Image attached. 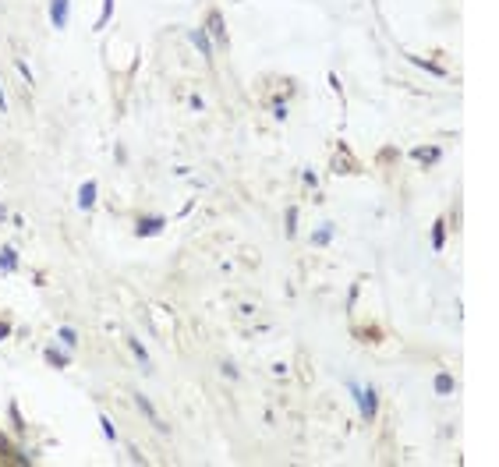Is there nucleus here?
Listing matches in <instances>:
<instances>
[{"label":"nucleus","instance_id":"nucleus-1","mask_svg":"<svg viewBox=\"0 0 499 467\" xmlns=\"http://www.w3.org/2000/svg\"><path fill=\"white\" fill-rule=\"evenodd\" d=\"M68 4H71V0H53V4H50V21H53L57 28L68 25Z\"/></svg>","mask_w":499,"mask_h":467},{"label":"nucleus","instance_id":"nucleus-2","mask_svg":"<svg viewBox=\"0 0 499 467\" xmlns=\"http://www.w3.org/2000/svg\"><path fill=\"white\" fill-rule=\"evenodd\" d=\"M78 206H81V209H92V206H96V181H85V184L78 188Z\"/></svg>","mask_w":499,"mask_h":467},{"label":"nucleus","instance_id":"nucleus-3","mask_svg":"<svg viewBox=\"0 0 499 467\" xmlns=\"http://www.w3.org/2000/svg\"><path fill=\"white\" fill-rule=\"evenodd\" d=\"M357 400H361V414H365V418H375V389H372V386L361 389Z\"/></svg>","mask_w":499,"mask_h":467},{"label":"nucleus","instance_id":"nucleus-4","mask_svg":"<svg viewBox=\"0 0 499 467\" xmlns=\"http://www.w3.org/2000/svg\"><path fill=\"white\" fill-rule=\"evenodd\" d=\"M191 43L202 50V57H206V61L213 57V46H209V36H206V28H191Z\"/></svg>","mask_w":499,"mask_h":467},{"label":"nucleus","instance_id":"nucleus-5","mask_svg":"<svg viewBox=\"0 0 499 467\" xmlns=\"http://www.w3.org/2000/svg\"><path fill=\"white\" fill-rule=\"evenodd\" d=\"M135 400H138V407H142V414H145V418H149V421H152V425H156L159 432H167V425L159 421V414H156V407H152V403H149L145 396H135Z\"/></svg>","mask_w":499,"mask_h":467},{"label":"nucleus","instance_id":"nucleus-6","mask_svg":"<svg viewBox=\"0 0 499 467\" xmlns=\"http://www.w3.org/2000/svg\"><path fill=\"white\" fill-rule=\"evenodd\" d=\"M0 269H4V273H14V269H18L14 248H4V251H0Z\"/></svg>","mask_w":499,"mask_h":467},{"label":"nucleus","instance_id":"nucleus-7","mask_svg":"<svg viewBox=\"0 0 499 467\" xmlns=\"http://www.w3.org/2000/svg\"><path fill=\"white\" fill-rule=\"evenodd\" d=\"M159 227H163V220H159V216H152V220H142V223H138V237H149V234H156L159 230Z\"/></svg>","mask_w":499,"mask_h":467},{"label":"nucleus","instance_id":"nucleus-8","mask_svg":"<svg viewBox=\"0 0 499 467\" xmlns=\"http://www.w3.org/2000/svg\"><path fill=\"white\" fill-rule=\"evenodd\" d=\"M209 32H213L216 39H223V18H219V11L209 14Z\"/></svg>","mask_w":499,"mask_h":467},{"label":"nucleus","instance_id":"nucleus-9","mask_svg":"<svg viewBox=\"0 0 499 467\" xmlns=\"http://www.w3.org/2000/svg\"><path fill=\"white\" fill-rule=\"evenodd\" d=\"M128 343H131V351H135V358L142 361V368H149V354H145V347L138 343V340H128Z\"/></svg>","mask_w":499,"mask_h":467},{"label":"nucleus","instance_id":"nucleus-10","mask_svg":"<svg viewBox=\"0 0 499 467\" xmlns=\"http://www.w3.org/2000/svg\"><path fill=\"white\" fill-rule=\"evenodd\" d=\"M46 361H50V365H57V368H64V365H68V354H57V351L50 347V351H46Z\"/></svg>","mask_w":499,"mask_h":467},{"label":"nucleus","instance_id":"nucleus-11","mask_svg":"<svg viewBox=\"0 0 499 467\" xmlns=\"http://www.w3.org/2000/svg\"><path fill=\"white\" fill-rule=\"evenodd\" d=\"M110 11H114V0H103V14H99V21H96V28H103V25L110 21Z\"/></svg>","mask_w":499,"mask_h":467},{"label":"nucleus","instance_id":"nucleus-12","mask_svg":"<svg viewBox=\"0 0 499 467\" xmlns=\"http://www.w3.org/2000/svg\"><path fill=\"white\" fill-rule=\"evenodd\" d=\"M99 425H103V435H106V439H117V432H114V425H110L106 414H99Z\"/></svg>","mask_w":499,"mask_h":467},{"label":"nucleus","instance_id":"nucleus-13","mask_svg":"<svg viewBox=\"0 0 499 467\" xmlns=\"http://www.w3.org/2000/svg\"><path fill=\"white\" fill-rule=\"evenodd\" d=\"M61 340H64L68 347H74V343H78V336H74V329H71V326H64V329H61Z\"/></svg>","mask_w":499,"mask_h":467},{"label":"nucleus","instance_id":"nucleus-14","mask_svg":"<svg viewBox=\"0 0 499 467\" xmlns=\"http://www.w3.org/2000/svg\"><path fill=\"white\" fill-rule=\"evenodd\" d=\"M435 389H439V393H450V389H453V379H450V375H439V379H435Z\"/></svg>","mask_w":499,"mask_h":467},{"label":"nucleus","instance_id":"nucleus-15","mask_svg":"<svg viewBox=\"0 0 499 467\" xmlns=\"http://www.w3.org/2000/svg\"><path fill=\"white\" fill-rule=\"evenodd\" d=\"M442 241H446V230H442V223H435V234H432V244H435V248H442Z\"/></svg>","mask_w":499,"mask_h":467},{"label":"nucleus","instance_id":"nucleus-16","mask_svg":"<svg viewBox=\"0 0 499 467\" xmlns=\"http://www.w3.org/2000/svg\"><path fill=\"white\" fill-rule=\"evenodd\" d=\"M329 234H333V230H329V227H326V230H319V234H315V237H312V241H315V244H326V241H329Z\"/></svg>","mask_w":499,"mask_h":467},{"label":"nucleus","instance_id":"nucleus-17","mask_svg":"<svg viewBox=\"0 0 499 467\" xmlns=\"http://www.w3.org/2000/svg\"><path fill=\"white\" fill-rule=\"evenodd\" d=\"M14 64H18V71H21V75L29 78V85H32V71H29V64H25V61H14Z\"/></svg>","mask_w":499,"mask_h":467},{"label":"nucleus","instance_id":"nucleus-18","mask_svg":"<svg viewBox=\"0 0 499 467\" xmlns=\"http://www.w3.org/2000/svg\"><path fill=\"white\" fill-rule=\"evenodd\" d=\"M7 333H11V326H7V322H0V340H4Z\"/></svg>","mask_w":499,"mask_h":467},{"label":"nucleus","instance_id":"nucleus-19","mask_svg":"<svg viewBox=\"0 0 499 467\" xmlns=\"http://www.w3.org/2000/svg\"><path fill=\"white\" fill-rule=\"evenodd\" d=\"M7 110V99H4V89H0V113Z\"/></svg>","mask_w":499,"mask_h":467},{"label":"nucleus","instance_id":"nucleus-20","mask_svg":"<svg viewBox=\"0 0 499 467\" xmlns=\"http://www.w3.org/2000/svg\"><path fill=\"white\" fill-rule=\"evenodd\" d=\"M0 220H4V206H0Z\"/></svg>","mask_w":499,"mask_h":467}]
</instances>
